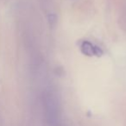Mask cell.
<instances>
[{
	"label": "cell",
	"instance_id": "cell-1",
	"mask_svg": "<svg viewBox=\"0 0 126 126\" xmlns=\"http://www.w3.org/2000/svg\"><path fill=\"white\" fill-rule=\"evenodd\" d=\"M80 50L84 54H86L88 56L97 55L99 56L103 54V51L101 48L95 46L94 44L91 43L87 41H83L80 43Z\"/></svg>",
	"mask_w": 126,
	"mask_h": 126
}]
</instances>
